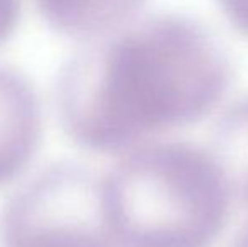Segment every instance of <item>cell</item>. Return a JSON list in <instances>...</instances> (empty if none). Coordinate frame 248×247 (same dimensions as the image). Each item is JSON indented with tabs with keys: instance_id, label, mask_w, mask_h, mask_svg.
Segmentation results:
<instances>
[{
	"instance_id": "5",
	"label": "cell",
	"mask_w": 248,
	"mask_h": 247,
	"mask_svg": "<svg viewBox=\"0 0 248 247\" xmlns=\"http://www.w3.org/2000/svg\"><path fill=\"white\" fill-rule=\"evenodd\" d=\"M54 31L73 39L98 41L128 26L145 0H36Z\"/></svg>"
},
{
	"instance_id": "3",
	"label": "cell",
	"mask_w": 248,
	"mask_h": 247,
	"mask_svg": "<svg viewBox=\"0 0 248 247\" xmlns=\"http://www.w3.org/2000/svg\"><path fill=\"white\" fill-rule=\"evenodd\" d=\"M0 247H117L101 178L73 163L37 173L0 212Z\"/></svg>"
},
{
	"instance_id": "9",
	"label": "cell",
	"mask_w": 248,
	"mask_h": 247,
	"mask_svg": "<svg viewBox=\"0 0 248 247\" xmlns=\"http://www.w3.org/2000/svg\"><path fill=\"white\" fill-rule=\"evenodd\" d=\"M232 247H248V224H245V227L242 229Z\"/></svg>"
},
{
	"instance_id": "1",
	"label": "cell",
	"mask_w": 248,
	"mask_h": 247,
	"mask_svg": "<svg viewBox=\"0 0 248 247\" xmlns=\"http://www.w3.org/2000/svg\"><path fill=\"white\" fill-rule=\"evenodd\" d=\"M232 63L201 22L160 14L127 26L66 63L56 109L68 137L122 152L204 119L223 100Z\"/></svg>"
},
{
	"instance_id": "4",
	"label": "cell",
	"mask_w": 248,
	"mask_h": 247,
	"mask_svg": "<svg viewBox=\"0 0 248 247\" xmlns=\"http://www.w3.org/2000/svg\"><path fill=\"white\" fill-rule=\"evenodd\" d=\"M43 110L32 83L0 66V186L16 181L39 149Z\"/></svg>"
},
{
	"instance_id": "2",
	"label": "cell",
	"mask_w": 248,
	"mask_h": 247,
	"mask_svg": "<svg viewBox=\"0 0 248 247\" xmlns=\"http://www.w3.org/2000/svg\"><path fill=\"white\" fill-rule=\"evenodd\" d=\"M117 247H211L233 195L209 151L191 142H145L101 176Z\"/></svg>"
},
{
	"instance_id": "7",
	"label": "cell",
	"mask_w": 248,
	"mask_h": 247,
	"mask_svg": "<svg viewBox=\"0 0 248 247\" xmlns=\"http://www.w3.org/2000/svg\"><path fill=\"white\" fill-rule=\"evenodd\" d=\"M20 19V0H0V46L12 36Z\"/></svg>"
},
{
	"instance_id": "6",
	"label": "cell",
	"mask_w": 248,
	"mask_h": 247,
	"mask_svg": "<svg viewBox=\"0 0 248 247\" xmlns=\"http://www.w3.org/2000/svg\"><path fill=\"white\" fill-rule=\"evenodd\" d=\"M209 152L233 198L248 207V97L230 107L216 122Z\"/></svg>"
},
{
	"instance_id": "8",
	"label": "cell",
	"mask_w": 248,
	"mask_h": 247,
	"mask_svg": "<svg viewBox=\"0 0 248 247\" xmlns=\"http://www.w3.org/2000/svg\"><path fill=\"white\" fill-rule=\"evenodd\" d=\"M225 16L236 31L248 36V0H218Z\"/></svg>"
}]
</instances>
